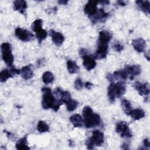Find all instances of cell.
Here are the masks:
<instances>
[{
    "mask_svg": "<svg viewBox=\"0 0 150 150\" xmlns=\"http://www.w3.org/2000/svg\"><path fill=\"white\" fill-rule=\"evenodd\" d=\"M112 38V33L107 30L99 32L97 50L93 56L95 59H103L106 57L108 50V43Z\"/></svg>",
    "mask_w": 150,
    "mask_h": 150,
    "instance_id": "cell-1",
    "label": "cell"
},
{
    "mask_svg": "<svg viewBox=\"0 0 150 150\" xmlns=\"http://www.w3.org/2000/svg\"><path fill=\"white\" fill-rule=\"evenodd\" d=\"M42 107L45 110L52 108L54 111H57L63 103L56 98L49 87H43L42 88Z\"/></svg>",
    "mask_w": 150,
    "mask_h": 150,
    "instance_id": "cell-2",
    "label": "cell"
},
{
    "mask_svg": "<svg viewBox=\"0 0 150 150\" xmlns=\"http://www.w3.org/2000/svg\"><path fill=\"white\" fill-rule=\"evenodd\" d=\"M83 117L84 125L87 128L98 126L101 123L100 115L93 112L91 107L86 106L83 109Z\"/></svg>",
    "mask_w": 150,
    "mask_h": 150,
    "instance_id": "cell-3",
    "label": "cell"
},
{
    "mask_svg": "<svg viewBox=\"0 0 150 150\" xmlns=\"http://www.w3.org/2000/svg\"><path fill=\"white\" fill-rule=\"evenodd\" d=\"M126 90V86L124 82L118 81L117 83L112 82L108 88V96L110 103L115 101L116 98L121 97Z\"/></svg>",
    "mask_w": 150,
    "mask_h": 150,
    "instance_id": "cell-4",
    "label": "cell"
},
{
    "mask_svg": "<svg viewBox=\"0 0 150 150\" xmlns=\"http://www.w3.org/2000/svg\"><path fill=\"white\" fill-rule=\"evenodd\" d=\"M104 142V134L100 130L96 129L92 132V135L86 142L87 148L93 149L94 146H100Z\"/></svg>",
    "mask_w": 150,
    "mask_h": 150,
    "instance_id": "cell-5",
    "label": "cell"
},
{
    "mask_svg": "<svg viewBox=\"0 0 150 150\" xmlns=\"http://www.w3.org/2000/svg\"><path fill=\"white\" fill-rule=\"evenodd\" d=\"M2 59L8 67H12L14 60L13 55L12 53V47L10 43L4 42L1 46Z\"/></svg>",
    "mask_w": 150,
    "mask_h": 150,
    "instance_id": "cell-6",
    "label": "cell"
},
{
    "mask_svg": "<svg viewBox=\"0 0 150 150\" xmlns=\"http://www.w3.org/2000/svg\"><path fill=\"white\" fill-rule=\"evenodd\" d=\"M42 23L43 21L41 19H37L32 24V29L36 33V36L39 43H41L47 36L46 30L42 29Z\"/></svg>",
    "mask_w": 150,
    "mask_h": 150,
    "instance_id": "cell-7",
    "label": "cell"
},
{
    "mask_svg": "<svg viewBox=\"0 0 150 150\" xmlns=\"http://www.w3.org/2000/svg\"><path fill=\"white\" fill-rule=\"evenodd\" d=\"M79 53L83 59V64L87 70L90 71L95 68L96 66L95 59L93 56L87 54V50L86 49H81Z\"/></svg>",
    "mask_w": 150,
    "mask_h": 150,
    "instance_id": "cell-8",
    "label": "cell"
},
{
    "mask_svg": "<svg viewBox=\"0 0 150 150\" xmlns=\"http://www.w3.org/2000/svg\"><path fill=\"white\" fill-rule=\"evenodd\" d=\"M115 129L116 132L120 134L122 138H131L132 136V132L125 121H121L118 122L116 124Z\"/></svg>",
    "mask_w": 150,
    "mask_h": 150,
    "instance_id": "cell-9",
    "label": "cell"
},
{
    "mask_svg": "<svg viewBox=\"0 0 150 150\" xmlns=\"http://www.w3.org/2000/svg\"><path fill=\"white\" fill-rule=\"evenodd\" d=\"M21 73V70L17 69L12 66L9 69H5L0 73V81L1 83L5 82L8 79L12 78L17 74Z\"/></svg>",
    "mask_w": 150,
    "mask_h": 150,
    "instance_id": "cell-10",
    "label": "cell"
},
{
    "mask_svg": "<svg viewBox=\"0 0 150 150\" xmlns=\"http://www.w3.org/2000/svg\"><path fill=\"white\" fill-rule=\"evenodd\" d=\"M15 36L21 41L29 42L33 38V35L27 29L18 27L15 30Z\"/></svg>",
    "mask_w": 150,
    "mask_h": 150,
    "instance_id": "cell-11",
    "label": "cell"
},
{
    "mask_svg": "<svg viewBox=\"0 0 150 150\" xmlns=\"http://www.w3.org/2000/svg\"><path fill=\"white\" fill-rule=\"evenodd\" d=\"M134 87L135 90L138 91L139 95L145 96V98L148 99V96L150 91L149 83H141L137 81L134 83Z\"/></svg>",
    "mask_w": 150,
    "mask_h": 150,
    "instance_id": "cell-12",
    "label": "cell"
},
{
    "mask_svg": "<svg viewBox=\"0 0 150 150\" xmlns=\"http://www.w3.org/2000/svg\"><path fill=\"white\" fill-rule=\"evenodd\" d=\"M99 3V1L92 0L88 1L86 4L84 8V11L85 13L90 18L93 17L97 13L98 9L97 8V4Z\"/></svg>",
    "mask_w": 150,
    "mask_h": 150,
    "instance_id": "cell-13",
    "label": "cell"
},
{
    "mask_svg": "<svg viewBox=\"0 0 150 150\" xmlns=\"http://www.w3.org/2000/svg\"><path fill=\"white\" fill-rule=\"evenodd\" d=\"M124 69L128 74V78L131 80H133L135 77L138 76L141 72V68L139 65H127L125 67Z\"/></svg>",
    "mask_w": 150,
    "mask_h": 150,
    "instance_id": "cell-14",
    "label": "cell"
},
{
    "mask_svg": "<svg viewBox=\"0 0 150 150\" xmlns=\"http://www.w3.org/2000/svg\"><path fill=\"white\" fill-rule=\"evenodd\" d=\"M50 34L54 44L58 47L61 46L64 41V37L62 33L52 29L50 30Z\"/></svg>",
    "mask_w": 150,
    "mask_h": 150,
    "instance_id": "cell-15",
    "label": "cell"
},
{
    "mask_svg": "<svg viewBox=\"0 0 150 150\" xmlns=\"http://www.w3.org/2000/svg\"><path fill=\"white\" fill-rule=\"evenodd\" d=\"M132 45L137 52L139 53H142L145 51L146 46V41L144 39L139 38L133 39L132 40Z\"/></svg>",
    "mask_w": 150,
    "mask_h": 150,
    "instance_id": "cell-16",
    "label": "cell"
},
{
    "mask_svg": "<svg viewBox=\"0 0 150 150\" xmlns=\"http://www.w3.org/2000/svg\"><path fill=\"white\" fill-rule=\"evenodd\" d=\"M109 15L108 13H107L102 8L98 9L97 13L95 15L90 18L92 23L93 24L96 23L98 22H103L104 20H105Z\"/></svg>",
    "mask_w": 150,
    "mask_h": 150,
    "instance_id": "cell-17",
    "label": "cell"
},
{
    "mask_svg": "<svg viewBox=\"0 0 150 150\" xmlns=\"http://www.w3.org/2000/svg\"><path fill=\"white\" fill-rule=\"evenodd\" d=\"M21 74L22 77L25 80L30 79L33 76V67L31 64L25 66L21 70Z\"/></svg>",
    "mask_w": 150,
    "mask_h": 150,
    "instance_id": "cell-18",
    "label": "cell"
},
{
    "mask_svg": "<svg viewBox=\"0 0 150 150\" xmlns=\"http://www.w3.org/2000/svg\"><path fill=\"white\" fill-rule=\"evenodd\" d=\"M27 6V3L24 0H16L13 2V9L19 12L22 14L25 13Z\"/></svg>",
    "mask_w": 150,
    "mask_h": 150,
    "instance_id": "cell-19",
    "label": "cell"
},
{
    "mask_svg": "<svg viewBox=\"0 0 150 150\" xmlns=\"http://www.w3.org/2000/svg\"><path fill=\"white\" fill-rule=\"evenodd\" d=\"M138 8L143 12L146 14H149L150 12V3L149 1L138 0L135 1Z\"/></svg>",
    "mask_w": 150,
    "mask_h": 150,
    "instance_id": "cell-20",
    "label": "cell"
},
{
    "mask_svg": "<svg viewBox=\"0 0 150 150\" xmlns=\"http://www.w3.org/2000/svg\"><path fill=\"white\" fill-rule=\"evenodd\" d=\"M129 115L134 120H139L144 118L145 115V112L142 108L132 109L130 112Z\"/></svg>",
    "mask_w": 150,
    "mask_h": 150,
    "instance_id": "cell-21",
    "label": "cell"
},
{
    "mask_svg": "<svg viewBox=\"0 0 150 150\" xmlns=\"http://www.w3.org/2000/svg\"><path fill=\"white\" fill-rule=\"evenodd\" d=\"M70 121L74 127H82L84 124L83 119L79 114H77L72 115L70 117Z\"/></svg>",
    "mask_w": 150,
    "mask_h": 150,
    "instance_id": "cell-22",
    "label": "cell"
},
{
    "mask_svg": "<svg viewBox=\"0 0 150 150\" xmlns=\"http://www.w3.org/2000/svg\"><path fill=\"white\" fill-rule=\"evenodd\" d=\"M16 148L18 150H23V149H29L30 148L28 144L27 136L25 135L23 138L19 139L15 145Z\"/></svg>",
    "mask_w": 150,
    "mask_h": 150,
    "instance_id": "cell-23",
    "label": "cell"
},
{
    "mask_svg": "<svg viewBox=\"0 0 150 150\" xmlns=\"http://www.w3.org/2000/svg\"><path fill=\"white\" fill-rule=\"evenodd\" d=\"M67 68L68 71L70 74H74L78 72L79 67L76 63L71 60H68L67 62Z\"/></svg>",
    "mask_w": 150,
    "mask_h": 150,
    "instance_id": "cell-24",
    "label": "cell"
},
{
    "mask_svg": "<svg viewBox=\"0 0 150 150\" xmlns=\"http://www.w3.org/2000/svg\"><path fill=\"white\" fill-rule=\"evenodd\" d=\"M54 80V77L53 73L50 71H45L42 75V80L46 84L52 83Z\"/></svg>",
    "mask_w": 150,
    "mask_h": 150,
    "instance_id": "cell-25",
    "label": "cell"
},
{
    "mask_svg": "<svg viewBox=\"0 0 150 150\" xmlns=\"http://www.w3.org/2000/svg\"><path fill=\"white\" fill-rule=\"evenodd\" d=\"M121 106L125 114L129 115L130 112L132 110L131 103L127 99H123L121 101Z\"/></svg>",
    "mask_w": 150,
    "mask_h": 150,
    "instance_id": "cell-26",
    "label": "cell"
},
{
    "mask_svg": "<svg viewBox=\"0 0 150 150\" xmlns=\"http://www.w3.org/2000/svg\"><path fill=\"white\" fill-rule=\"evenodd\" d=\"M37 129L40 133L48 132L49 131V127L45 121H39L37 125Z\"/></svg>",
    "mask_w": 150,
    "mask_h": 150,
    "instance_id": "cell-27",
    "label": "cell"
},
{
    "mask_svg": "<svg viewBox=\"0 0 150 150\" xmlns=\"http://www.w3.org/2000/svg\"><path fill=\"white\" fill-rule=\"evenodd\" d=\"M65 104H66L67 110L69 111H73L74 110H76V108L77 107L79 103L76 100H75L70 99L69 101H68Z\"/></svg>",
    "mask_w": 150,
    "mask_h": 150,
    "instance_id": "cell-28",
    "label": "cell"
},
{
    "mask_svg": "<svg viewBox=\"0 0 150 150\" xmlns=\"http://www.w3.org/2000/svg\"><path fill=\"white\" fill-rule=\"evenodd\" d=\"M70 99H71L70 93L66 91H63L61 97V101L63 102V103H67Z\"/></svg>",
    "mask_w": 150,
    "mask_h": 150,
    "instance_id": "cell-29",
    "label": "cell"
},
{
    "mask_svg": "<svg viewBox=\"0 0 150 150\" xmlns=\"http://www.w3.org/2000/svg\"><path fill=\"white\" fill-rule=\"evenodd\" d=\"M84 86V84L81 79L78 78L74 81V87L76 89L80 90H81Z\"/></svg>",
    "mask_w": 150,
    "mask_h": 150,
    "instance_id": "cell-30",
    "label": "cell"
},
{
    "mask_svg": "<svg viewBox=\"0 0 150 150\" xmlns=\"http://www.w3.org/2000/svg\"><path fill=\"white\" fill-rule=\"evenodd\" d=\"M113 48L116 51V52H120L121 51H122L124 49V46L121 45L120 43L117 42V43H115L113 45Z\"/></svg>",
    "mask_w": 150,
    "mask_h": 150,
    "instance_id": "cell-31",
    "label": "cell"
},
{
    "mask_svg": "<svg viewBox=\"0 0 150 150\" xmlns=\"http://www.w3.org/2000/svg\"><path fill=\"white\" fill-rule=\"evenodd\" d=\"M93 83H90V82H88V81L86 82L85 84H84L85 87H86V88L88 89V90H89V89H91V88L93 87Z\"/></svg>",
    "mask_w": 150,
    "mask_h": 150,
    "instance_id": "cell-32",
    "label": "cell"
},
{
    "mask_svg": "<svg viewBox=\"0 0 150 150\" xmlns=\"http://www.w3.org/2000/svg\"><path fill=\"white\" fill-rule=\"evenodd\" d=\"M143 144H144V145L145 146V147H147V148H149L150 146V144H149V141L148 139H145L143 141Z\"/></svg>",
    "mask_w": 150,
    "mask_h": 150,
    "instance_id": "cell-33",
    "label": "cell"
},
{
    "mask_svg": "<svg viewBox=\"0 0 150 150\" xmlns=\"http://www.w3.org/2000/svg\"><path fill=\"white\" fill-rule=\"evenodd\" d=\"M68 2V1H65V0H60L58 1V3L61 5H66Z\"/></svg>",
    "mask_w": 150,
    "mask_h": 150,
    "instance_id": "cell-34",
    "label": "cell"
},
{
    "mask_svg": "<svg viewBox=\"0 0 150 150\" xmlns=\"http://www.w3.org/2000/svg\"><path fill=\"white\" fill-rule=\"evenodd\" d=\"M117 3H118V4H119V5H120V6H124L126 5L125 2L124 1H117Z\"/></svg>",
    "mask_w": 150,
    "mask_h": 150,
    "instance_id": "cell-35",
    "label": "cell"
},
{
    "mask_svg": "<svg viewBox=\"0 0 150 150\" xmlns=\"http://www.w3.org/2000/svg\"><path fill=\"white\" fill-rule=\"evenodd\" d=\"M99 3H101L102 5H108L109 4L110 2L108 1H99Z\"/></svg>",
    "mask_w": 150,
    "mask_h": 150,
    "instance_id": "cell-36",
    "label": "cell"
},
{
    "mask_svg": "<svg viewBox=\"0 0 150 150\" xmlns=\"http://www.w3.org/2000/svg\"><path fill=\"white\" fill-rule=\"evenodd\" d=\"M121 148H122V149H129V148H128V145L127 143H124V144H122Z\"/></svg>",
    "mask_w": 150,
    "mask_h": 150,
    "instance_id": "cell-37",
    "label": "cell"
}]
</instances>
